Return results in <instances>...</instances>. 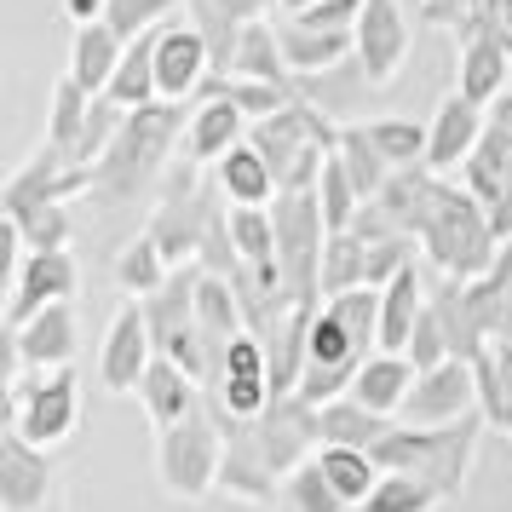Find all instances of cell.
I'll return each mask as SVG.
<instances>
[{
  "instance_id": "1",
  "label": "cell",
  "mask_w": 512,
  "mask_h": 512,
  "mask_svg": "<svg viewBox=\"0 0 512 512\" xmlns=\"http://www.w3.org/2000/svg\"><path fill=\"white\" fill-rule=\"evenodd\" d=\"M185 104H173V98H156V104H144V110H127L121 121L116 144L104 150V162L93 167V196L98 208H127L144 185H156L167 167L179 162V150H185Z\"/></svg>"
},
{
  "instance_id": "2",
  "label": "cell",
  "mask_w": 512,
  "mask_h": 512,
  "mask_svg": "<svg viewBox=\"0 0 512 512\" xmlns=\"http://www.w3.org/2000/svg\"><path fill=\"white\" fill-rule=\"evenodd\" d=\"M478 432H484L478 415L449 420V426H409V420H397L392 432L374 443V455H380L386 472H415V478H426L438 489L443 501H455L466 489L472 461H478Z\"/></svg>"
},
{
  "instance_id": "3",
  "label": "cell",
  "mask_w": 512,
  "mask_h": 512,
  "mask_svg": "<svg viewBox=\"0 0 512 512\" xmlns=\"http://www.w3.org/2000/svg\"><path fill=\"white\" fill-rule=\"evenodd\" d=\"M6 426L35 449H58L81 432V380L75 369H18L6 386Z\"/></svg>"
},
{
  "instance_id": "4",
  "label": "cell",
  "mask_w": 512,
  "mask_h": 512,
  "mask_svg": "<svg viewBox=\"0 0 512 512\" xmlns=\"http://www.w3.org/2000/svg\"><path fill=\"white\" fill-rule=\"evenodd\" d=\"M219 466H225V426L213 420L208 403L190 420L156 432V478L173 501H208L219 489Z\"/></svg>"
},
{
  "instance_id": "5",
  "label": "cell",
  "mask_w": 512,
  "mask_h": 512,
  "mask_svg": "<svg viewBox=\"0 0 512 512\" xmlns=\"http://www.w3.org/2000/svg\"><path fill=\"white\" fill-rule=\"evenodd\" d=\"M277 271L288 294L300 305H323V248H328V219L317 190H282L277 202Z\"/></svg>"
},
{
  "instance_id": "6",
  "label": "cell",
  "mask_w": 512,
  "mask_h": 512,
  "mask_svg": "<svg viewBox=\"0 0 512 512\" xmlns=\"http://www.w3.org/2000/svg\"><path fill=\"white\" fill-rule=\"evenodd\" d=\"M512 81V35L501 29V18L489 12V0L461 18V52H455V93L472 104H495L501 87Z\"/></svg>"
},
{
  "instance_id": "7",
  "label": "cell",
  "mask_w": 512,
  "mask_h": 512,
  "mask_svg": "<svg viewBox=\"0 0 512 512\" xmlns=\"http://www.w3.org/2000/svg\"><path fill=\"white\" fill-rule=\"evenodd\" d=\"M248 432H254L259 455H265V466L277 472V478H288L300 461H311L317 449H323V426H317V403H305L300 392L277 397L265 415L248 420Z\"/></svg>"
},
{
  "instance_id": "8",
  "label": "cell",
  "mask_w": 512,
  "mask_h": 512,
  "mask_svg": "<svg viewBox=\"0 0 512 512\" xmlns=\"http://www.w3.org/2000/svg\"><path fill=\"white\" fill-rule=\"evenodd\" d=\"M409 12L403 0H363V18H357V70L369 87H392L397 75L409 70Z\"/></svg>"
},
{
  "instance_id": "9",
  "label": "cell",
  "mask_w": 512,
  "mask_h": 512,
  "mask_svg": "<svg viewBox=\"0 0 512 512\" xmlns=\"http://www.w3.org/2000/svg\"><path fill=\"white\" fill-rule=\"evenodd\" d=\"M150 363H156V334H150V323H144V305L127 300L116 317H110V328H104L98 380H104V392H116V397H139Z\"/></svg>"
},
{
  "instance_id": "10",
  "label": "cell",
  "mask_w": 512,
  "mask_h": 512,
  "mask_svg": "<svg viewBox=\"0 0 512 512\" xmlns=\"http://www.w3.org/2000/svg\"><path fill=\"white\" fill-rule=\"evenodd\" d=\"M478 409V363L472 357H443L432 369H420L415 392L403 403L409 426H449V420H466Z\"/></svg>"
},
{
  "instance_id": "11",
  "label": "cell",
  "mask_w": 512,
  "mask_h": 512,
  "mask_svg": "<svg viewBox=\"0 0 512 512\" xmlns=\"http://www.w3.org/2000/svg\"><path fill=\"white\" fill-rule=\"evenodd\" d=\"M81 271H75L70 248H47V254H18L12 265V305H6V328H24L29 317H41L47 305L75 300Z\"/></svg>"
},
{
  "instance_id": "12",
  "label": "cell",
  "mask_w": 512,
  "mask_h": 512,
  "mask_svg": "<svg viewBox=\"0 0 512 512\" xmlns=\"http://www.w3.org/2000/svg\"><path fill=\"white\" fill-rule=\"evenodd\" d=\"M52 495H64L52 449H35L24 432L6 426V438H0V512H35Z\"/></svg>"
},
{
  "instance_id": "13",
  "label": "cell",
  "mask_w": 512,
  "mask_h": 512,
  "mask_svg": "<svg viewBox=\"0 0 512 512\" xmlns=\"http://www.w3.org/2000/svg\"><path fill=\"white\" fill-rule=\"evenodd\" d=\"M156 81H162V98L185 104L213 81V47H208V29L196 18H173V24L156 35Z\"/></svg>"
},
{
  "instance_id": "14",
  "label": "cell",
  "mask_w": 512,
  "mask_h": 512,
  "mask_svg": "<svg viewBox=\"0 0 512 512\" xmlns=\"http://www.w3.org/2000/svg\"><path fill=\"white\" fill-rule=\"evenodd\" d=\"M225 409H231L236 420H254L265 415L271 403H277V386H271V351H265V340L259 334H236L231 340V357H225V374L208 386Z\"/></svg>"
},
{
  "instance_id": "15",
  "label": "cell",
  "mask_w": 512,
  "mask_h": 512,
  "mask_svg": "<svg viewBox=\"0 0 512 512\" xmlns=\"http://www.w3.org/2000/svg\"><path fill=\"white\" fill-rule=\"evenodd\" d=\"M484 133H489V104H472V98L449 93L438 104V116L426 121V167L432 173L472 167V156L484 150Z\"/></svg>"
},
{
  "instance_id": "16",
  "label": "cell",
  "mask_w": 512,
  "mask_h": 512,
  "mask_svg": "<svg viewBox=\"0 0 512 512\" xmlns=\"http://www.w3.org/2000/svg\"><path fill=\"white\" fill-rule=\"evenodd\" d=\"M254 133V121L236 110V98L213 93V87H202V98H196V110H190V127H185V150L179 156H190L196 167H219L225 156H231L236 144Z\"/></svg>"
},
{
  "instance_id": "17",
  "label": "cell",
  "mask_w": 512,
  "mask_h": 512,
  "mask_svg": "<svg viewBox=\"0 0 512 512\" xmlns=\"http://www.w3.org/2000/svg\"><path fill=\"white\" fill-rule=\"evenodd\" d=\"M81 328H75V300L47 305L41 317H29L24 328H12V363L18 369H70Z\"/></svg>"
},
{
  "instance_id": "18",
  "label": "cell",
  "mask_w": 512,
  "mask_h": 512,
  "mask_svg": "<svg viewBox=\"0 0 512 512\" xmlns=\"http://www.w3.org/2000/svg\"><path fill=\"white\" fill-rule=\"evenodd\" d=\"M139 403H144V415H150V426L162 432V426H179V420L196 415L208 403V386L196 374H185L173 357L156 351V363H150V374H144V386H139Z\"/></svg>"
},
{
  "instance_id": "19",
  "label": "cell",
  "mask_w": 512,
  "mask_h": 512,
  "mask_svg": "<svg viewBox=\"0 0 512 512\" xmlns=\"http://www.w3.org/2000/svg\"><path fill=\"white\" fill-rule=\"evenodd\" d=\"M277 41H282V58H288L294 75H328V70L346 64V52H357V35L351 29H311L300 18H282Z\"/></svg>"
},
{
  "instance_id": "20",
  "label": "cell",
  "mask_w": 512,
  "mask_h": 512,
  "mask_svg": "<svg viewBox=\"0 0 512 512\" xmlns=\"http://www.w3.org/2000/svg\"><path fill=\"white\" fill-rule=\"evenodd\" d=\"M415 357L409 351H374L369 363L357 369V380H351V397L357 403H369L374 415H403V403H409V392H415Z\"/></svg>"
},
{
  "instance_id": "21",
  "label": "cell",
  "mask_w": 512,
  "mask_h": 512,
  "mask_svg": "<svg viewBox=\"0 0 512 512\" xmlns=\"http://www.w3.org/2000/svg\"><path fill=\"white\" fill-rule=\"evenodd\" d=\"M426 300H432V294H426V271H420V259H415V265H403V271L380 288V351H409Z\"/></svg>"
},
{
  "instance_id": "22",
  "label": "cell",
  "mask_w": 512,
  "mask_h": 512,
  "mask_svg": "<svg viewBox=\"0 0 512 512\" xmlns=\"http://www.w3.org/2000/svg\"><path fill=\"white\" fill-rule=\"evenodd\" d=\"M213 185L225 190V202H231V208H271V202L282 196L277 173H271V162L259 156L254 139H242L225 162L213 167Z\"/></svg>"
},
{
  "instance_id": "23",
  "label": "cell",
  "mask_w": 512,
  "mask_h": 512,
  "mask_svg": "<svg viewBox=\"0 0 512 512\" xmlns=\"http://www.w3.org/2000/svg\"><path fill=\"white\" fill-rule=\"evenodd\" d=\"M121 52H127V41H121L104 18H93V24H75L70 70H64V75H75V81H81L93 98H104V93H110V81H116V70H121Z\"/></svg>"
},
{
  "instance_id": "24",
  "label": "cell",
  "mask_w": 512,
  "mask_h": 512,
  "mask_svg": "<svg viewBox=\"0 0 512 512\" xmlns=\"http://www.w3.org/2000/svg\"><path fill=\"white\" fill-rule=\"evenodd\" d=\"M472 363H478V409H484V426H495V432L512 438V340H489Z\"/></svg>"
},
{
  "instance_id": "25",
  "label": "cell",
  "mask_w": 512,
  "mask_h": 512,
  "mask_svg": "<svg viewBox=\"0 0 512 512\" xmlns=\"http://www.w3.org/2000/svg\"><path fill=\"white\" fill-rule=\"evenodd\" d=\"M110 277H116V288L127 294V300H150V294H156L167 277H173V259L162 254V242H156L150 231H139V236H133V242L116 254Z\"/></svg>"
},
{
  "instance_id": "26",
  "label": "cell",
  "mask_w": 512,
  "mask_h": 512,
  "mask_svg": "<svg viewBox=\"0 0 512 512\" xmlns=\"http://www.w3.org/2000/svg\"><path fill=\"white\" fill-rule=\"evenodd\" d=\"M317 426H323V443H346V449H374V443L392 432L397 420L392 415H374L369 403H357V397H334L317 409Z\"/></svg>"
},
{
  "instance_id": "27",
  "label": "cell",
  "mask_w": 512,
  "mask_h": 512,
  "mask_svg": "<svg viewBox=\"0 0 512 512\" xmlns=\"http://www.w3.org/2000/svg\"><path fill=\"white\" fill-rule=\"evenodd\" d=\"M317 461H323L328 484L340 489L351 507H363V501L374 495V484L386 478V466H380V455H374V449H346V443H323V449H317Z\"/></svg>"
},
{
  "instance_id": "28",
  "label": "cell",
  "mask_w": 512,
  "mask_h": 512,
  "mask_svg": "<svg viewBox=\"0 0 512 512\" xmlns=\"http://www.w3.org/2000/svg\"><path fill=\"white\" fill-rule=\"evenodd\" d=\"M162 35V29H156ZM156 35H144V41H127V52H121V70L116 81H110V93L121 110H144V104H156L162 98V81H156Z\"/></svg>"
},
{
  "instance_id": "29",
  "label": "cell",
  "mask_w": 512,
  "mask_h": 512,
  "mask_svg": "<svg viewBox=\"0 0 512 512\" xmlns=\"http://www.w3.org/2000/svg\"><path fill=\"white\" fill-rule=\"evenodd\" d=\"M334 156H340V167L351 173V185H357V196L363 202H374V196H386V185L397 179V167L380 156L369 144V133L351 121V127H340V144H334Z\"/></svg>"
},
{
  "instance_id": "30",
  "label": "cell",
  "mask_w": 512,
  "mask_h": 512,
  "mask_svg": "<svg viewBox=\"0 0 512 512\" xmlns=\"http://www.w3.org/2000/svg\"><path fill=\"white\" fill-rule=\"evenodd\" d=\"M225 75H242V81H277V87H288V58H282V41L271 24H248L242 35H236V52H231V70Z\"/></svg>"
},
{
  "instance_id": "31",
  "label": "cell",
  "mask_w": 512,
  "mask_h": 512,
  "mask_svg": "<svg viewBox=\"0 0 512 512\" xmlns=\"http://www.w3.org/2000/svg\"><path fill=\"white\" fill-rule=\"evenodd\" d=\"M277 507L282 512H357L340 489L328 484V472H323V461H317V455H311V461H300L277 484Z\"/></svg>"
},
{
  "instance_id": "32",
  "label": "cell",
  "mask_w": 512,
  "mask_h": 512,
  "mask_svg": "<svg viewBox=\"0 0 512 512\" xmlns=\"http://www.w3.org/2000/svg\"><path fill=\"white\" fill-rule=\"evenodd\" d=\"M12 231V254H47V248H70L75 219L64 202H47V208H29L24 219H6Z\"/></svg>"
},
{
  "instance_id": "33",
  "label": "cell",
  "mask_w": 512,
  "mask_h": 512,
  "mask_svg": "<svg viewBox=\"0 0 512 512\" xmlns=\"http://www.w3.org/2000/svg\"><path fill=\"white\" fill-rule=\"evenodd\" d=\"M87 116H93V93L75 81V75H64L58 87H52V104H47V139L52 150H64L70 156L75 139H81V127H87Z\"/></svg>"
},
{
  "instance_id": "34",
  "label": "cell",
  "mask_w": 512,
  "mask_h": 512,
  "mask_svg": "<svg viewBox=\"0 0 512 512\" xmlns=\"http://www.w3.org/2000/svg\"><path fill=\"white\" fill-rule=\"evenodd\" d=\"M363 133H369V144L386 156V162L403 173V167H426V127L409 116H374V121H357Z\"/></svg>"
},
{
  "instance_id": "35",
  "label": "cell",
  "mask_w": 512,
  "mask_h": 512,
  "mask_svg": "<svg viewBox=\"0 0 512 512\" xmlns=\"http://www.w3.org/2000/svg\"><path fill=\"white\" fill-rule=\"evenodd\" d=\"M173 18H185V0H104V24L116 29L121 41H144L167 29Z\"/></svg>"
},
{
  "instance_id": "36",
  "label": "cell",
  "mask_w": 512,
  "mask_h": 512,
  "mask_svg": "<svg viewBox=\"0 0 512 512\" xmlns=\"http://www.w3.org/2000/svg\"><path fill=\"white\" fill-rule=\"evenodd\" d=\"M369 282V242L357 231L328 236L323 248V300L328 294H346V288H363Z\"/></svg>"
},
{
  "instance_id": "37",
  "label": "cell",
  "mask_w": 512,
  "mask_h": 512,
  "mask_svg": "<svg viewBox=\"0 0 512 512\" xmlns=\"http://www.w3.org/2000/svg\"><path fill=\"white\" fill-rule=\"evenodd\" d=\"M317 202H323V219H328V236H340L357 225V213H363V196H357V185H351V173L340 167V156L328 150L323 173H317Z\"/></svg>"
},
{
  "instance_id": "38",
  "label": "cell",
  "mask_w": 512,
  "mask_h": 512,
  "mask_svg": "<svg viewBox=\"0 0 512 512\" xmlns=\"http://www.w3.org/2000/svg\"><path fill=\"white\" fill-rule=\"evenodd\" d=\"M438 507H443V495L426 478H415V472H386L357 512H438Z\"/></svg>"
},
{
  "instance_id": "39",
  "label": "cell",
  "mask_w": 512,
  "mask_h": 512,
  "mask_svg": "<svg viewBox=\"0 0 512 512\" xmlns=\"http://www.w3.org/2000/svg\"><path fill=\"white\" fill-rule=\"evenodd\" d=\"M231 242L242 265H277V213L271 208H231Z\"/></svg>"
},
{
  "instance_id": "40",
  "label": "cell",
  "mask_w": 512,
  "mask_h": 512,
  "mask_svg": "<svg viewBox=\"0 0 512 512\" xmlns=\"http://www.w3.org/2000/svg\"><path fill=\"white\" fill-rule=\"evenodd\" d=\"M213 93H225V98H236V110L248 121H265V116H282L288 104H294V87H277V81H242V75H213L208 81Z\"/></svg>"
},
{
  "instance_id": "41",
  "label": "cell",
  "mask_w": 512,
  "mask_h": 512,
  "mask_svg": "<svg viewBox=\"0 0 512 512\" xmlns=\"http://www.w3.org/2000/svg\"><path fill=\"white\" fill-rule=\"evenodd\" d=\"M357 18H363V0H317L300 12V24L311 29H351V35H357Z\"/></svg>"
},
{
  "instance_id": "42",
  "label": "cell",
  "mask_w": 512,
  "mask_h": 512,
  "mask_svg": "<svg viewBox=\"0 0 512 512\" xmlns=\"http://www.w3.org/2000/svg\"><path fill=\"white\" fill-rule=\"evenodd\" d=\"M64 12H70V24H93V18H104V0H64Z\"/></svg>"
},
{
  "instance_id": "43",
  "label": "cell",
  "mask_w": 512,
  "mask_h": 512,
  "mask_svg": "<svg viewBox=\"0 0 512 512\" xmlns=\"http://www.w3.org/2000/svg\"><path fill=\"white\" fill-rule=\"evenodd\" d=\"M305 6H317V0H277V12H282V18H300Z\"/></svg>"
},
{
  "instance_id": "44",
  "label": "cell",
  "mask_w": 512,
  "mask_h": 512,
  "mask_svg": "<svg viewBox=\"0 0 512 512\" xmlns=\"http://www.w3.org/2000/svg\"><path fill=\"white\" fill-rule=\"evenodd\" d=\"M185 12H190V18H202V12H208V0H185Z\"/></svg>"
},
{
  "instance_id": "45",
  "label": "cell",
  "mask_w": 512,
  "mask_h": 512,
  "mask_svg": "<svg viewBox=\"0 0 512 512\" xmlns=\"http://www.w3.org/2000/svg\"><path fill=\"white\" fill-rule=\"evenodd\" d=\"M35 512H64V495H52L47 507H35Z\"/></svg>"
}]
</instances>
